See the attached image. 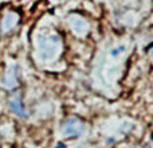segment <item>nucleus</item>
Wrapping results in <instances>:
<instances>
[{
    "instance_id": "obj_1",
    "label": "nucleus",
    "mask_w": 153,
    "mask_h": 148,
    "mask_svg": "<svg viewBox=\"0 0 153 148\" xmlns=\"http://www.w3.org/2000/svg\"><path fill=\"white\" fill-rule=\"evenodd\" d=\"M59 49H61V37L55 32L40 35L36 39V53L43 61L54 59L58 55Z\"/></svg>"
},
{
    "instance_id": "obj_2",
    "label": "nucleus",
    "mask_w": 153,
    "mask_h": 148,
    "mask_svg": "<svg viewBox=\"0 0 153 148\" xmlns=\"http://www.w3.org/2000/svg\"><path fill=\"white\" fill-rule=\"evenodd\" d=\"M85 131V123L76 116H70L62 121L61 133L65 139H78Z\"/></svg>"
},
{
    "instance_id": "obj_3",
    "label": "nucleus",
    "mask_w": 153,
    "mask_h": 148,
    "mask_svg": "<svg viewBox=\"0 0 153 148\" xmlns=\"http://www.w3.org/2000/svg\"><path fill=\"white\" fill-rule=\"evenodd\" d=\"M7 106L11 113L15 114L16 117L23 119V120L28 119V111H27V108H26L23 97H22V94L18 90H13V92L10 93V97H8V101H7Z\"/></svg>"
},
{
    "instance_id": "obj_4",
    "label": "nucleus",
    "mask_w": 153,
    "mask_h": 148,
    "mask_svg": "<svg viewBox=\"0 0 153 148\" xmlns=\"http://www.w3.org/2000/svg\"><path fill=\"white\" fill-rule=\"evenodd\" d=\"M0 85L8 92H13L19 86V77H18V66L16 65H8L4 69L0 78Z\"/></svg>"
},
{
    "instance_id": "obj_5",
    "label": "nucleus",
    "mask_w": 153,
    "mask_h": 148,
    "mask_svg": "<svg viewBox=\"0 0 153 148\" xmlns=\"http://www.w3.org/2000/svg\"><path fill=\"white\" fill-rule=\"evenodd\" d=\"M20 16L18 12H15L13 10H8L3 13L1 19H0V31L3 34H11L12 31H15L16 27L19 24Z\"/></svg>"
},
{
    "instance_id": "obj_6",
    "label": "nucleus",
    "mask_w": 153,
    "mask_h": 148,
    "mask_svg": "<svg viewBox=\"0 0 153 148\" xmlns=\"http://www.w3.org/2000/svg\"><path fill=\"white\" fill-rule=\"evenodd\" d=\"M124 51H125V46L124 45L118 46V47H114V49H111L110 50V57L111 58H117V57H118L121 53H124Z\"/></svg>"
},
{
    "instance_id": "obj_7",
    "label": "nucleus",
    "mask_w": 153,
    "mask_h": 148,
    "mask_svg": "<svg viewBox=\"0 0 153 148\" xmlns=\"http://www.w3.org/2000/svg\"><path fill=\"white\" fill-rule=\"evenodd\" d=\"M54 148H69V147H67V146H66V144H65V143H62V141H59V143L56 144V146L54 147Z\"/></svg>"
},
{
    "instance_id": "obj_8",
    "label": "nucleus",
    "mask_w": 153,
    "mask_h": 148,
    "mask_svg": "<svg viewBox=\"0 0 153 148\" xmlns=\"http://www.w3.org/2000/svg\"><path fill=\"white\" fill-rule=\"evenodd\" d=\"M114 141H116V139L114 138H109L108 140H106V143H114Z\"/></svg>"
}]
</instances>
